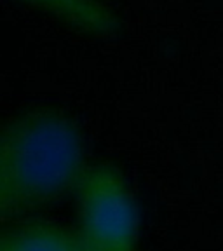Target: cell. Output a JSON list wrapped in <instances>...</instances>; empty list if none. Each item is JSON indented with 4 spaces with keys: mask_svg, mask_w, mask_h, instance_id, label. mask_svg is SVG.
<instances>
[{
    "mask_svg": "<svg viewBox=\"0 0 223 251\" xmlns=\"http://www.w3.org/2000/svg\"><path fill=\"white\" fill-rule=\"evenodd\" d=\"M75 192L78 232L91 246L98 251H136L138 211L117 168H86Z\"/></svg>",
    "mask_w": 223,
    "mask_h": 251,
    "instance_id": "2",
    "label": "cell"
},
{
    "mask_svg": "<svg viewBox=\"0 0 223 251\" xmlns=\"http://www.w3.org/2000/svg\"><path fill=\"white\" fill-rule=\"evenodd\" d=\"M84 171L80 133L58 112H31L7 126L0 147V213L16 218L59 199Z\"/></svg>",
    "mask_w": 223,
    "mask_h": 251,
    "instance_id": "1",
    "label": "cell"
},
{
    "mask_svg": "<svg viewBox=\"0 0 223 251\" xmlns=\"http://www.w3.org/2000/svg\"><path fill=\"white\" fill-rule=\"evenodd\" d=\"M58 12L68 23L93 33H114L117 21L108 9L94 0H30Z\"/></svg>",
    "mask_w": 223,
    "mask_h": 251,
    "instance_id": "4",
    "label": "cell"
},
{
    "mask_svg": "<svg viewBox=\"0 0 223 251\" xmlns=\"http://www.w3.org/2000/svg\"><path fill=\"white\" fill-rule=\"evenodd\" d=\"M0 251H98L80 232L31 222L4 234Z\"/></svg>",
    "mask_w": 223,
    "mask_h": 251,
    "instance_id": "3",
    "label": "cell"
}]
</instances>
